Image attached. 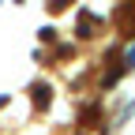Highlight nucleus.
Listing matches in <instances>:
<instances>
[{
	"mask_svg": "<svg viewBox=\"0 0 135 135\" xmlns=\"http://www.w3.org/2000/svg\"><path fill=\"white\" fill-rule=\"evenodd\" d=\"M30 94H34V105L38 109H49V101H53V86L49 83H30Z\"/></svg>",
	"mask_w": 135,
	"mask_h": 135,
	"instance_id": "1",
	"label": "nucleus"
},
{
	"mask_svg": "<svg viewBox=\"0 0 135 135\" xmlns=\"http://www.w3.org/2000/svg\"><path fill=\"white\" fill-rule=\"evenodd\" d=\"M124 19H131V23H128V26H131V30H135V0H131V8H128V11H124Z\"/></svg>",
	"mask_w": 135,
	"mask_h": 135,
	"instance_id": "4",
	"label": "nucleus"
},
{
	"mask_svg": "<svg viewBox=\"0 0 135 135\" xmlns=\"http://www.w3.org/2000/svg\"><path fill=\"white\" fill-rule=\"evenodd\" d=\"M79 120H83V124H98V120H101V105H86V109L79 113Z\"/></svg>",
	"mask_w": 135,
	"mask_h": 135,
	"instance_id": "2",
	"label": "nucleus"
},
{
	"mask_svg": "<svg viewBox=\"0 0 135 135\" xmlns=\"http://www.w3.org/2000/svg\"><path fill=\"white\" fill-rule=\"evenodd\" d=\"M68 4H71V0H49V8H53V11H56V8H68Z\"/></svg>",
	"mask_w": 135,
	"mask_h": 135,
	"instance_id": "6",
	"label": "nucleus"
},
{
	"mask_svg": "<svg viewBox=\"0 0 135 135\" xmlns=\"http://www.w3.org/2000/svg\"><path fill=\"white\" fill-rule=\"evenodd\" d=\"M124 68H135V45L128 49V60H124Z\"/></svg>",
	"mask_w": 135,
	"mask_h": 135,
	"instance_id": "5",
	"label": "nucleus"
},
{
	"mask_svg": "<svg viewBox=\"0 0 135 135\" xmlns=\"http://www.w3.org/2000/svg\"><path fill=\"white\" fill-rule=\"evenodd\" d=\"M120 75H124V68H113V71H105L101 86H105V90H109V86H116V79H120Z\"/></svg>",
	"mask_w": 135,
	"mask_h": 135,
	"instance_id": "3",
	"label": "nucleus"
}]
</instances>
